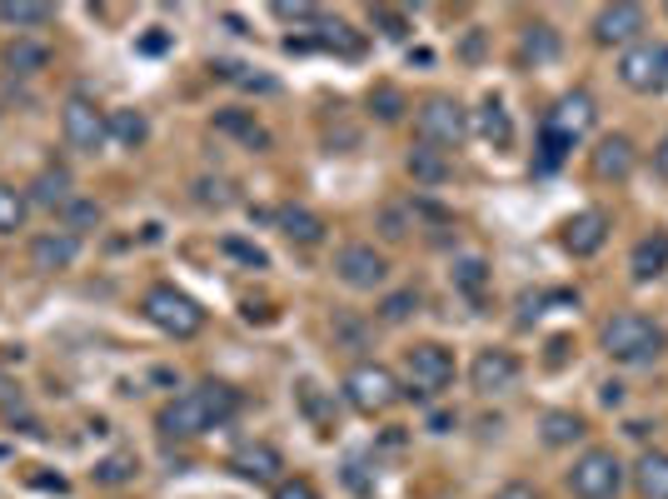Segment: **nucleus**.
<instances>
[{
  "label": "nucleus",
  "mask_w": 668,
  "mask_h": 499,
  "mask_svg": "<svg viewBox=\"0 0 668 499\" xmlns=\"http://www.w3.org/2000/svg\"><path fill=\"white\" fill-rule=\"evenodd\" d=\"M239 409V395L220 380H204V385L185 390L175 395L171 405L160 409V434H171V440H200L204 430H220V425L235 420Z\"/></svg>",
  "instance_id": "f257e3e1"
},
{
  "label": "nucleus",
  "mask_w": 668,
  "mask_h": 499,
  "mask_svg": "<svg viewBox=\"0 0 668 499\" xmlns=\"http://www.w3.org/2000/svg\"><path fill=\"white\" fill-rule=\"evenodd\" d=\"M664 350H668V329L648 315L623 310V315H613L609 325H603V355L619 364H634L638 370V364H654Z\"/></svg>",
  "instance_id": "f03ea898"
},
{
  "label": "nucleus",
  "mask_w": 668,
  "mask_h": 499,
  "mask_svg": "<svg viewBox=\"0 0 668 499\" xmlns=\"http://www.w3.org/2000/svg\"><path fill=\"white\" fill-rule=\"evenodd\" d=\"M623 485H629L623 460L613 450H603V444L584 450L574 460V469H569V489H574V499H619Z\"/></svg>",
  "instance_id": "7ed1b4c3"
},
{
  "label": "nucleus",
  "mask_w": 668,
  "mask_h": 499,
  "mask_svg": "<svg viewBox=\"0 0 668 499\" xmlns=\"http://www.w3.org/2000/svg\"><path fill=\"white\" fill-rule=\"evenodd\" d=\"M145 320L155 329H165L171 340H190V335H200L204 325V310L195 305L185 290H175V285H155V290H145Z\"/></svg>",
  "instance_id": "20e7f679"
},
{
  "label": "nucleus",
  "mask_w": 668,
  "mask_h": 499,
  "mask_svg": "<svg viewBox=\"0 0 668 499\" xmlns=\"http://www.w3.org/2000/svg\"><path fill=\"white\" fill-rule=\"evenodd\" d=\"M405 385H409V395H420V399L444 395L454 385V355L434 340L405 350Z\"/></svg>",
  "instance_id": "39448f33"
},
{
  "label": "nucleus",
  "mask_w": 668,
  "mask_h": 499,
  "mask_svg": "<svg viewBox=\"0 0 668 499\" xmlns=\"http://www.w3.org/2000/svg\"><path fill=\"white\" fill-rule=\"evenodd\" d=\"M619 80L638 95H654L668 85V40H638L619 56Z\"/></svg>",
  "instance_id": "423d86ee"
},
{
  "label": "nucleus",
  "mask_w": 668,
  "mask_h": 499,
  "mask_svg": "<svg viewBox=\"0 0 668 499\" xmlns=\"http://www.w3.org/2000/svg\"><path fill=\"white\" fill-rule=\"evenodd\" d=\"M414 125H420V140L424 146H459L469 136V111L454 95H430V101L414 111Z\"/></svg>",
  "instance_id": "0eeeda50"
},
{
  "label": "nucleus",
  "mask_w": 668,
  "mask_h": 499,
  "mask_svg": "<svg viewBox=\"0 0 668 499\" xmlns=\"http://www.w3.org/2000/svg\"><path fill=\"white\" fill-rule=\"evenodd\" d=\"M60 130H66V140L80 150V155H101V150L110 146V120H105V111L95 101H85V95H70L66 101Z\"/></svg>",
  "instance_id": "6e6552de"
},
{
  "label": "nucleus",
  "mask_w": 668,
  "mask_h": 499,
  "mask_svg": "<svg viewBox=\"0 0 668 499\" xmlns=\"http://www.w3.org/2000/svg\"><path fill=\"white\" fill-rule=\"evenodd\" d=\"M344 399H350L360 415H379L399 399V380L385 370V364H354L344 374Z\"/></svg>",
  "instance_id": "1a4fd4ad"
},
{
  "label": "nucleus",
  "mask_w": 668,
  "mask_h": 499,
  "mask_svg": "<svg viewBox=\"0 0 668 499\" xmlns=\"http://www.w3.org/2000/svg\"><path fill=\"white\" fill-rule=\"evenodd\" d=\"M335 275H340L350 290H379V285L389 280V260L374 245L354 240V245H344L340 255H335Z\"/></svg>",
  "instance_id": "9d476101"
},
{
  "label": "nucleus",
  "mask_w": 668,
  "mask_h": 499,
  "mask_svg": "<svg viewBox=\"0 0 668 499\" xmlns=\"http://www.w3.org/2000/svg\"><path fill=\"white\" fill-rule=\"evenodd\" d=\"M469 385L479 390V395H504V390L519 385V360H514L509 350H479L474 364H469Z\"/></svg>",
  "instance_id": "9b49d317"
},
{
  "label": "nucleus",
  "mask_w": 668,
  "mask_h": 499,
  "mask_svg": "<svg viewBox=\"0 0 668 499\" xmlns=\"http://www.w3.org/2000/svg\"><path fill=\"white\" fill-rule=\"evenodd\" d=\"M75 255H80V235H70L66 225H60V230H40V235L31 240V270H46V275L70 270V265H75Z\"/></svg>",
  "instance_id": "f8f14e48"
},
{
  "label": "nucleus",
  "mask_w": 668,
  "mask_h": 499,
  "mask_svg": "<svg viewBox=\"0 0 668 499\" xmlns=\"http://www.w3.org/2000/svg\"><path fill=\"white\" fill-rule=\"evenodd\" d=\"M230 469H235L239 479H249V485H280L284 454L274 450V444L255 440V444H239V450H235V460H230Z\"/></svg>",
  "instance_id": "ddd939ff"
},
{
  "label": "nucleus",
  "mask_w": 668,
  "mask_h": 499,
  "mask_svg": "<svg viewBox=\"0 0 668 499\" xmlns=\"http://www.w3.org/2000/svg\"><path fill=\"white\" fill-rule=\"evenodd\" d=\"M638 31H644V11L638 5H603L594 15V40L599 46H638Z\"/></svg>",
  "instance_id": "4468645a"
},
{
  "label": "nucleus",
  "mask_w": 668,
  "mask_h": 499,
  "mask_svg": "<svg viewBox=\"0 0 668 499\" xmlns=\"http://www.w3.org/2000/svg\"><path fill=\"white\" fill-rule=\"evenodd\" d=\"M603 240H609V216H603V210H578V216L564 225V245H569V255H578V260L599 255Z\"/></svg>",
  "instance_id": "2eb2a0df"
},
{
  "label": "nucleus",
  "mask_w": 668,
  "mask_h": 499,
  "mask_svg": "<svg viewBox=\"0 0 668 499\" xmlns=\"http://www.w3.org/2000/svg\"><path fill=\"white\" fill-rule=\"evenodd\" d=\"M638 165V150L629 136H603L599 146H594V175L599 181H629Z\"/></svg>",
  "instance_id": "dca6fc26"
},
{
  "label": "nucleus",
  "mask_w": 668,
  "mask_h": 499,
  "mask_svg": "<svg viewBox=\"0 0 668 499\" xmlns=\"http://www.w3.org/2000/svg\"><path fill=\"white\" fill-rule=\"evenodd\" d=\"M664 270H668V230H648V235L634 240V250H629V275H634L638 285H648Z\"/></svg>",
  "instance_id": "f3484780"
},
{
  "label": "nucleus",
  "mask_w": 668,
  "mask_h": 499,
  "mask_svg": "<svg viewBox=\"0 0 668 499\" xmlns=\"http://www.w3.org/2000/svg\"><path fill=\"white\" fill-rule=\"evenodd\" d=\"M589 125H594V95L589 91H569L564 101L554 105V115H549V130H559V136H569V140H578Z\"/></svg>",
  "instance_id": "a211bd4d"
},
{
  "label": "nucleus",
  "mask_w": 668,
  "mask_h": 499,
  "mask_svg": "<svg viewBox=\"0 0 668 499\" xmlns=\"http://www.w3.org/2000/svg\"><path fill=\"white\" fill-rule=\"evenodd\" d=\"M274 225L284 230V240H290V245H319V240H325V220H319L309 205H280Z\"/></svg>",
  "instance_id": "6ab92c4d"
},
{
  "label": "nucleus",
  "mask_w": 668,
  "mask_h": 499,
  "mask_svg": "<svg viewBox=\"0 0 668 499\" xmlns=\"http://www.w3.org/2000/svg\"><path fill=\"white\" fill-rule=\"evenodd\" d=\"M0 66L11 70V76H40V70L50 66V50L40 46V40H31V35H15V40H5V50H0Z\"/></svg>",
  "instance_id": "aec40b11"
},
{
  "label": "nucleus",
  "mask_w": 668,
  "mask_h": 499,
  "mask_svg": "<svg viewBox=\"0 0 668 499\" xmlns=\"http://www.w3.org/2000/svg\"><path fill=\"white\" fill-rule=\"evenodd\" d=\"M634 489L644 499H668V454L664 450H644V454H638Z\"/></svg>",
  "instance_id": "412c9836"
},
{
  "label": "nucleus",
  "mask_w": 668,
  "mask_h": 499,
  "mask_svg": "<svg viewBox=\"0 0 668 499\" xmlns=\"http://www.w3.org/2000/svg\"><path fill=\"white\" fill-rule=\"evenodd\" d=\"M405 165H409V175H414V185H430V190L449 181V155H444L440 146H424V140L409 150Z\"/></svg>",
  "instance_id": "4be33fe9"
},
{
  "label": "nucleus",
  "mask_w": 668,
  "mask_h": 499,
  "mask_svg": "<svg viewBox=\"0 0 668 499\" xmlns=\"http://www.w3.org/2000/svg\"><path fill=\"white\" fill-rule=\"evenodd\" d=\"M215 130L245 140L249 150H270V130L255 120V111H215Z\"/></svg>",
  "instance_id": "5701e85b"
},
{
  "label": "nucleus",
  "mask_w": 668,
  "mask_h": 499,
  "mask_svg": "<svg viewBox=\"0 0 668 499\" xmlns=\"http://www.w3.org/2000/svg\"><path fill=\"white\" fill-rule=\"evenodd\" d=\"M539 440L549 450H569V444L584 440V420H578L574 409H549L544 420H539Z\"/></svg>",
  "instance_id": "b1692460"
},
{
  "label": "nucleus",
  "mask_w": 668,
  "mask_h": 499,
  "mask_svg": "<svg viewBox=\"0 0 668 499\" xmlns=\"http://www.w3.org/2000/svg\"><path fill=\"white\" fill-rule=\"evenodd\" d=\"M31 200L35 205H46V210H66L75 195H70V171H40L35 175V185H31Z\"/></svg>",
  "instance_id": "393cba45"
},
{
  "label": "nucleus",
  "mask_w": 668,
  "mask_h": 499,
  "mask_svg": "<svg viewBox=\"0 0 668 499\" xmlns=\"http://www.w3.org/2000/svg\"><path fill=\"white\" fill-rule=\"evenodd\" d=\"M105 120H110V140L115 146H125V150H136V146H145V136H150V120L140 111H105Z\"/></svg>",
  "instance_id": "a878e982"
},
{
  "label": "nucleus",
  "mask_w": 668,
  "mask_h": 499,
  "mask_svg": "<svg viewBox=\"0 0 668 499\" xmlns=\"http://www.w3.org/2000/svg\"><path fill=\"white\" fill-rule=\"evenodd\" d=\"M479 136H484V140H489V146H499V150H504V146H509V140H514V125H509V111H504V105H499V101H494V95H489V101H484V105H479Z\"/></svg>",
  "instance_id": "bb28decb"
},
{
  "label": "nucleus",
  "mask_w": 668,
  "mask_h": 499,
  "mask_svg": "<svg viewBox=\"0 0 668 499\" xmlns=\"http://www.w3.org/2000/svg\"><path fill=\"white\" fill-rule=\"evenodd\" d=\"M449 280H454V290H465L469 300H479L484 295V285H489V265L479 260V255H459L454 270H449Z\"/></svg>",
  "instance_id": "cd10ccee"
},
{
  "label": "nucleus",
  "mask_w": 668,
  "mask_h": 499,
  "mask_svg": "<svg viewBox=\"0 0 668 499\" xmlns=\"http://www.w3.org/2000/svg\"><path fill=\"white\" fill-rule=\"evenodd\" d=\"M50 5H31V0H5L0 5V21L15 25V31H40V25H50Z\"/></svg>",
  "instance_id": "c85d7f7f"
},
{
  "label": "nucleus",
  "mask_w": 668,
  "mask_h": 499,
  "mask_svg": "<svg viewBox=\"0 0 668 499\" xmlns=\"http://www.w3.org/2000/svg\"><path fill=\"white\" fill-rule=\"evenodd\" d=\"M25 210H31V200H25L15 185L0 181V235H15V230L25 225Z\"/></svg>",
  "instance_id": "c756f323"
},
{
  "label": "nucleus",
  "mask_w": 668,
  "mask_h": 499,
  "mask_svg": "<svg viewBox=\"0 0 668 499\" xmlns=\"http://www.w3.org/2000/svg\"><path fill=\"white\" fill-rule=\"evenodd\" d=\"M414 310H420V290H395V295L379 300V320L385 325H405Z\"/></svg>",
  "instance_id": "7c9ffc66"
},
{
  "label": "nucleus",
  "mask_w": 668,
  "mask_h": 499,
  "mask_svg": "<svg viewBox=\"0 0 668 499\" xmlns=\"http://www.w3.org/2000/svg\"><path fill=\"white\" fill-rule=\"evenodd\" d=\"M409 230H414V210L409 205H385L379 210V235L385 240H405Z\"/></svg>",
  "instance_id": "2f4dec72"
},
{
  "label": "nucleus",
  "mask_w": 668,
  "mask_h": 499,
  "mask_svg": "<svg viewBox=\"0 0 668 499\" xmlns=\"http://www.w3.org/2000/svg\"><path fill=\"white\" fill-rule=\"evenodd\" d=\"M136 460L130 454H110V460H101L95 465V485H125V479H136Z\"/></svg>",
  "instance_id": "473e14b6"
},
{
  "label": "nucleus",
  "mask_w": 668,
  "mask_h": 499,
  "mask_svg": "<svg viewBox=\"0 0 668 499\" xmlns=\"http://www.w3.org/2000/svg\"><path fill=\"white\" fill-rule=\"evenodd\" d=\"M524 56H534V60H554V56H559L554 31H549V25H529V31H524Z\"/></svg>",
  "instance_id": "72a5a7b5"
},
{
  "label": "nucleus",
  "mask_w": 668,
  "mask_h": 499,
  "mask_svg": "<svg viewBox=\"0 0 668 499\" xmlns=\"http://www.w3.org/2000/svg\"><path fill=\"white\" fill-rule=\"evenodd\" d=\"M91 225H101V205L95 200H70L66 205V230L70 235H80V230H91Z\"/></svg>",
  "instance_id": "f704fd0d"
},
{
  "label": "nucleus",
  "mask_w": 668,
  "mask_h": 499,
  "mask_svg": "<svg viewBox=\"0 0 668 499\" xmlns=\"http://www.w3.org/2000/svg\"><path fill=\"white\" fill-rule=\"evenodd\" d=\"M195 200L225 210V205H235V185L230 181H195Z\"/></svg>",
  "instance_id": "c9c22d12"
},
{
  "label": "nucleus",
  "mask_w": 668,
  "mask_h": 499,
  "mask_svg": "<svg viewBox=\"0 0 668 499\" xmlns=\"http://www.w3.org/2000/svg\"><path fill=\"white\" fill-rule=\"evenodd\" d=\"M370 25H379V35H389V40H405V35H409V21L399 11H389V5H374Z\"/></svg>",
  "instance_id": "e433bc0d"
},
{
  "label": "nucleus",
  "mask_w": 668,
  "mask_h": 499,
  "mask_svg": "<svg viewBox=\"0 0 668 499\" xmlns=\"http://www.w3.org/2000/svg\"><path fill=\"white\" fill-rule=\"evenodd\" d=\"M370 105H374L379 120H399V115H405V95H399L395 85H379V91L370 95Z\"/></svg>",
  "instance_id": "4c0bfd02"
},
{
  "label": "nucleus",
  "mask_w": 668,
  "mask_h": 499,
  "mask_svg": "<svg viewBox=\"0 0 668 499\" xmlns=\"http://www.w3.org/2000/svg\"><path fill=\"white\" fill-rule=\"evenodd\" d=\"M319 31H325V35H319L325 46H340L344 56H360V40H354V35H350V25H344V21H325V25H319Z\"/></svg>",
  "instance_id": "58836bf2"
},
{
  "label": "nucleus",
  "mask_w": 668,
  "mask_h": 499,
  "mask_svg": "<svg viewBox=\"0 0 668 499\" xmlns=\"http://www.w3.org/2000/svg\"><path fill=\"white\" fill-rule=\"evenodd\" d=\"M569 150H574V140L559 136V130H549V125H544V171H554L559 160L569 155Z\"/></svg>",
  "instance_id": "ea45409f"
},
{
  "label": "nucleus",
  "mask_w": 668,
  "mask_h": 499,
  "mask_svg": "<svg viewBox=\"0 0 668 499\" xmlns=\"http://www.w3.org/2000/svg\"><path fill=\"white\" fill-rule=\"evenodd\" d=\"M335 335L350 340V350H364V325L354 315H335Z\"/></svg>",
  "instance_id": "a19ab883"
},
{
  "label": "nucleus",
  "mask_w": 668,
  "mask_h": 499,
  "mask_svg": "<svg viewBox=\"0 0 668 499\" xmlns=\"http://www.w3.org/2000/svg\"><path fill=\"white\" fill-rule=\"evenodd\" d=\"M225 255H235V260L255 265V270H260V265H270V260H265V250L260 245H245V240H225Z\"/></svg>",
  "instance_id": "79ce46f5"
},
{
  "label": "nucleus",
  "mask_w": 668,
  "mask_h": 499,
  "mask_svg": "<svg viewBox=\"0 0 668 499\" xmlns=\"http://www.w3.org/2000/svg\"><path fill=\"white\" fill-rule=\"evenodd\" d=\"M274 499H319V495L309 479H280V485H274Z\"/></svg>",
  "instance_id": "37998d69"
},
{
  "label": "nucleus",
  "mask_w": 668,
  "mask_h": 499,
  "mask_svg": "<svg viewBox=\"0 0 668 499\" xmlns=\"http://www.w3.org/2000/svg\"><path fill=\"white\" fill-rule=\"evenodd\" d=\"M494 499H539V489H534V485H529V479H509V485L499 489V495H494Z\"/></svg>",
  "instance_id": "c03bdc74"
},
{
  "label": "nucleus",
  "mask_w": 668,
  "mask_h": 499,
  "mask_svg": "<svg viewBox=\"0 0 668 499\" xmlns=\"http://www.w3.org/2000/svg\"><path fill=\"white\" fill-rule=\"evenodd\" d=\"M274 15H280V21H319L309 5H274Z\"/></svg>",
  "instance_id": "a18cd8bd"
},
{
  "label": "nucleus",
  "mask_w": 668,
  "mask_h": 499,
  "mask_svg": "<svg viewBox=\"0 0 668 499\" xmlns=\"http://www.w3.org/2000/svg\"><path fill=\"white\" fill-rule=\"evenodd\" d=\"M654 171H658V175H664V181H668V136L658 140V150H654Z\"/></svg>",
  "instance_id": "49530a36"
},
{
  "label": "nucleus",
  "mask_w": 668,
  "mask_h": 499,
  "mask_svg": "<svg viewBox=\"0 0 668 499\" xmlns=\"http://www.w3.org/2000/svg\"><path fill=\"white\" fill-rule=\"evenodd\" d=\"M603 405H623V385H613L609 380V385H603Z\"/></svg>",
  "instance_id": "de8ad7c7"
},
{
  "label": "nucleus",
  "mask_w": 668,
  "mask_h": 499,
  "mask_svg": "<svg viewBox=\"0 0 668 499\" xmlns=\"http://www.w3.org/2000/svg\"><path fill=\"white\" fill-rule=\"evenodd\" d=\"M165 46H171L165 35H145V50H150V56H160V50H165Z\"/></svg>",
  "instance_id": "09e8293b"
}]
</instances>
